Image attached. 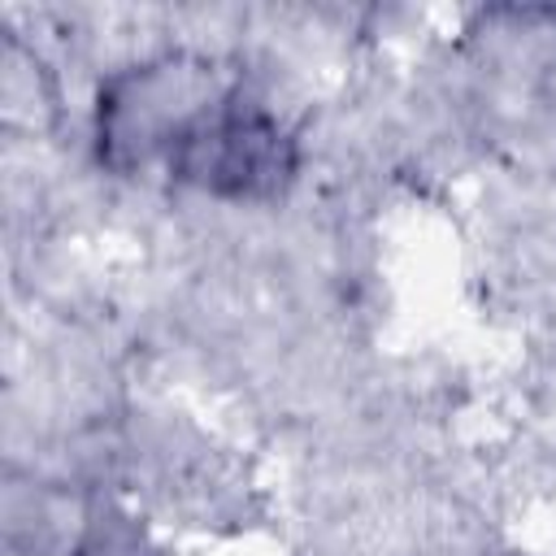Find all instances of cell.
Returning <instances> with one entry per match:
<instances>
[{"instance_id": "cell-1", "label": "cell", "mask_w": 556, "mask_h": 556, "mask_svg": "<svg viewBox=\"0 0 556 556\" xmlns=\"http://www.w3.org/2000/svg\"><path fill=\"white\" fill-rule=\"evenodd\" d=\"M113 117V143H139V156H165L178 182L217 195L274 191L291 174L282 126L235 91H200L191 74L152 70L139 78V117Z\"/></svg>"}]
</instances>
